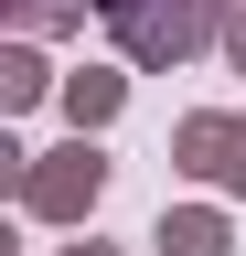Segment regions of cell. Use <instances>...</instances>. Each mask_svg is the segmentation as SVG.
I'll list each match as a JSON object with an SVG mask.
<instances>
[{"mask_svg": "<svg viewBox=\"0 0 246 256\" xmlns=\"http://www.w3.org/2000/svg\"><path fill=\"white\" fill-rule=\"evenodd\" d=\"M107 32L139 75H171L182 54H203L225 32V0H129V11H107Z\"/></svg>", "mask_w": 246, "mask_h": 256, "instance_id": "obj_1", "label": "cell"}, {"mask_svg": "<svg viewBox=\"0 0 246 256\" xmlns=\"http://www.w3.org/2000/svg\"><path fill=\"white\" fill-rule=\"evenodd\" d=\"M171 171H182V182H203V192H225V203H246V118L193 107V118L171 128Z\"/></svg>", "mask_w": 246, "mask_h": 256, "instance_id": "obj_3", "label": "cell"}, {"mask_svg": "<svg viewBox=\"0 0 246 256\" xmlns=\"http://www.w3.org/2000/svg\"><path fill=\"white\" fill-rule=\"evenodd\" d=\"M214 54H225V64H235V75H246V0H235V11H225V32H214Z\"/></svg>", "mask_w": 246, "mask_h": 256, "instance_id": "obj_7", "label": "cell"}, {"mask_svg": "<svg viewBox=\"0 0 246 256\" xmlns=\"http://www.w3.org/2000/svg\"><path fill=\"white\" fill-rule=\"evenodd\" d=\"M43 96H65V86H54V64L33 54V32H11V43H0V107H43Z\"/></svg>", "mask_w": 246, "mask_h": 256, "instance_id": "obj_6", "label": "cell"}, {"mask_svg": "<svg viewBox=\"0 0 246 256\" xmlns=\"http://www.w3.org/2000/svg\"><path fill=\"white\" fill-rule=\"evenodd\" d=\"M150 246L161 256H235V224H225V203H161Z\"/></svg>", "mask_w": 246, "mask_h": 256, "instance_id": "obj_4", "label": "cell"}, {"mask_svg": "<svg viewBox=\"0 0 246 256\" xmlns=\"http://www.w3.org/2000/svg\"><path fill=\"white\" fill-rule=\"evenodd\" d=\"M54 256H118V246H97V235H75V246H54Z\"/></svg>", "mask_w": 246, "mask_h": 256, "instance_id": "obj_8", "label": "cell"}, {"mask_svg": "<svg viewBox=\"0 0 246 256\" xmlns=\"http://www.w3.org/2000/svg\"><path fill=\"white\" fill-rule=\"evenodd\" d=\"M118 107H129V54H118V64H75V75H65V128H107Z\"/></svg>", "mask_w": 246, "mask_h": 256, "instance_id": "obj_5", "label": "cell"}, {"mask_svg": "<svg viewBox=\"0 0 246 256\" xmlns=\"http://www.w3.org/2000/svg\"><path fill=\"white\" fill-rule=\"evenodd\" d=\"M97 11H129V0H97Z\"/></svg>", "mask_w": 246, "mask_h": 256, "instance_id": "obj_9", "label": "cell"}, {"mask_svg": "<svg viewBox=\"0 0 246 256\" xmlns=\"http://www.w3.org/2000/svg\"><path fill=\"white\" fill-rule=\"evenodd\" d=\"M33 224H86L107 203V150H97V128H75L65 150H33V171H22V192H11Z\"/></svg>", "mask_w": 246, "mask_h": 256, "instance_id": "obj_2", "label": "cell"}]
</instances>
